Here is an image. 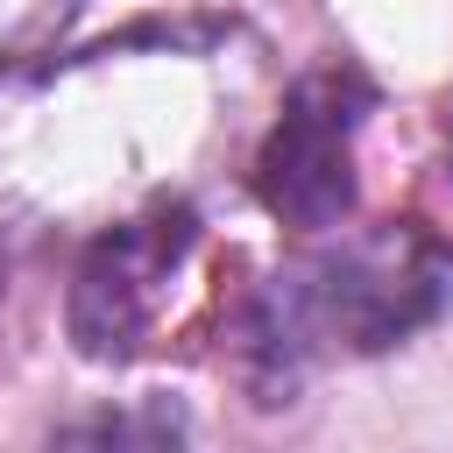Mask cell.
Wrapping results in <instances>:
<instances>
[{
    "instance_id": "277c9868",
    "label": "cell",
    "mask_w": 453,
    "mask_h": 453,
    "mask_svg": "<svg viewBox=\"0 0 453 453\" xmlns=\"http://www.w3.org/2000/svg\"><path fill=\"white\" fill-rule=\"evenodd\" d=\"M78 0H0V71L42 57L64 28H71Z\"/></svg>"
},
{
    "instance_id": "3957f363",
    "label": "cell",
    "mask_w": 453,
    "mask_h": 453,
    "mask_svg": "<svg viewBox=\"0 0 453 453\" xmlns=\"http://www.w3.org/2000/svg\"><path fill=\"white\" fill-rule=\"evenodd\" d=\"M347 134H354V92L340 78H311L290 92L276 134L262 142L255 184L262 205L290 226H340L354 205V170H347Z\"/></svg>"
},
{
    "instance_id": "5b68a950",
    "label": "cell",
    "mask_w": 453,
    "mask_h": 453,
    "mask_svg": "<svg viewBox=\"0 0 453 453\" xmlns=\"http://www.w3.org/2000/svg\"><path fill=\"white\" fill-rule=\"evenodd\" d=\"M64 446H170L184 439V425L170 411H99V418H78L57 432Z\"/></svg>"
},
{
    "instance_id": "6da1fadb",
    "label": "cell",
    "mask_w": 453,
    "mask_h": 453,
    "mask_svg": "<svg viewBox=\"0 0 453 453\" xmlns=\"http://www.w3.org/2000/svg\"><path fill=\"white\" fill-rule=\"evenodd\" d=\"M446 297V276L418 234H361L340 241L297 269H283L241 326V368L255 382V403H283V389L326 354L354 347L375 354L403 333H418Z\"/></svg>"
},
{
    "instance_id": "7a4b0ae2",
    "label": "cell",
    "mask_w": 453,
    "mask_h": 453,
    "mask_svg": "<svg viewBox=\"0 0 453 453\" xmlns=\"http://www.w3.org/2000/svg\"><path fill=\"white\" fill-rule=\"evenodd\" d=\"M191 241H198V226H191L184 205H156V212L99 234L92 255L78 262V283H71V340H78V354L127 361L156 333Z\"/></svg>"
}]
</instances>
